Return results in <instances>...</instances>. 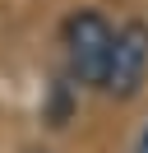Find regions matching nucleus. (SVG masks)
<instances>
[{"label": "nucleus", "instance_id": "1", "mask_svg": "<svg viewBox=\"0 0 148 153\" xmlns=\"http://www.w3.org/2000/svg\"><path fill=\"white\" fill-rule=\"evenodd\" d=\"M65 42V70L79 88H102L111 65V47H116V28L102 19L97 10H74L60 28Z\"/></svg>", "mask_w": 148, "mask_h": 153}, {"label": "nucleus", "instance_id": "2", "mask_svg": "<svg viewBox=\"0 0 148 153\" xmlns=\"http://www.w3.org/2000/svg\"><path fill=\"white\" fill-rule=\"evenodd\" d=\"M144 79H148V23L130 19L125 28H116V47H111V65H107V79H102V93L130 102L144 88Z\"/></svg>", "mask_w": 148, "mask_h": 153}, {"label": "nucleus", "instance_id": "3", "mask_svg": "<svg viewBox=\"0 0 148 153\" xmlns=\"http://www.w3.org/2000/svg\"><path fill=\"white\" fill-rule=\"evenodd\" d=\"M134 153H148V125H144V134H139V144H134Z\"/></svg>", "mask_w": 148, "mask_h": 153}]
</instances>
